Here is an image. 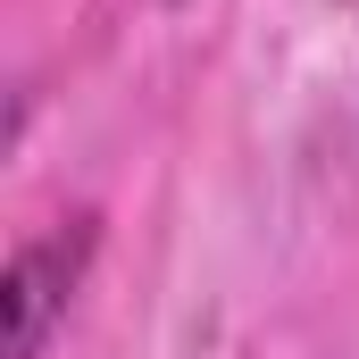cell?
Instances as JSON below:
<instances>
[{
    "label": "cell",
    "mask_w": 359,
    "mask_h": 359,
    "mask_svg": "<svg viewBox=\"0 0 359 359\" xmlns=\"http://www.w3.org/2000/svg\"><path fill=\"white\" fill-rule=\"evenodd\" d=\"M92 243H100L92 217H67L59 234L17 243V259H8V276H0L8 359H42L50 351V334H59V318H67V301H76V284H84V268H92Z\"/></svg>",
    "instance_id": "cell-1"
}]
</instances>
